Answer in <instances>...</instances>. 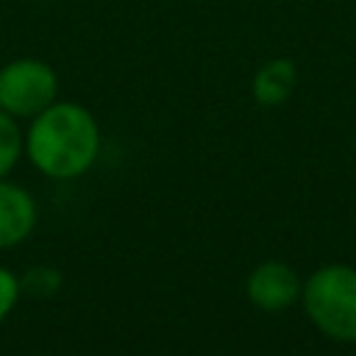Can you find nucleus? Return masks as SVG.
Returning <instances> with one entry per match:
<instances>
[{
	"mask_svg": "<svg viewBox=\"0 0 356 356\" xmlns=\"http://www.w3.org/2000/svg\"><path fill=\"white\" fill-rule=\"evenodd\" d=\"M22 153H25V134L19 128V120H14L0 108V178H6L17 167Z\"/></svg>",
	"mask_w": 356,
	"mask_h": 356,
	"instance_id": "0eeeda50",
	"label": "nucleus"
},
{
	"mask_svg": "<svg viewBox=\"0 0 356 356\" xmlns=\"http://www.w3.org/2000/svg\"><path fill=\"white\" fill-rule=\"evenodd\" d=\"M295 83H298L295 61H289V58H270L253 75L250 92H253V100L259 106H281L295 92Z\"/></svg>",
	"mask_w": 356,
	"mask_h": 356,
	"instance_id": "423d86ee",
	"label": "nucleus"
},
{
	"mask_svg": "<svg viewBox=\"0 0 356 356\" xmlns=\"http://www.w3.org/2000/svg\"><path fill=\"white\" fill-rule=\"evenodd\" d=\"M25 156L31 164L53 178L70 181L89 172L100 156V128L95 114L72 100H56L25 131Z\"/></svg>",
	"mask_w": 356,
	"mask_h": 356,
	"instance_id": "f257e3e1",
	"label": "nucleus"
},
{
	"mask_svg": "<svg viewBox=\"0 0 356 356\" xmlns=\"http://www.w3.org/2000/svg\"><path fill=\"white\" fill-rule=\"evenodd\" d=\"M19 295H22V281L11 270L0 267V323L14 312Z\"/></svg>",
	"mask_w": 356,
	"mask_h": 356,
	"instance_id": "6e6552de",
	"label": "nucleus"
},
{
	"mask_svg": "<svg viewBox=\"0 0 356 356\" xmlns=\"http://www.w3.org/2000/svg\"><path fill=\"white\" fill-rule=\"evenodd\" d=\"M300 289H303V284L295 275V270L284 261H275V259H267V261L256 264L248 273V281H245L248 300L256 309L270 312V314L289 309L300 298Z\"/></svg>",
	"mask_w": 356,
	"mask_h": 356,
	"instance_id": "20e7f679",
	"label": "nucleus"
},
{
	"mask_svg": "<svg viewBox=\"0 0 356 356\" xmlns=\"http://www.w3.org/2000/svg\"><path fill=\"white\" fill-rule=\"evenodd\" d=\"M56 100L58 75L47 61L19 56L0 67V108L14 120H31Z\"/></svg>",
	"mask_w": 356,
	"mask_h": 356,
	"instance_id": "7ed1b4c3",
	"label": "nucleus"
},
{
	"mask_svg": "<svg viewBox=\"0 0 356 356\" xmlns=\"http://www.w3.org/2000/svg\"><path fill=\"white\" fill-rule=\"evenodd\" d=\"M303 309L314 328L334 342H356V270L348 264L317 267L303 289Z\"/></svg>",
	"mask_w": 356,
	"mask_h": 356,
	"instance_id": "f03ea898",
	"label": "nucleus"
},
{
	"mask_svg": "<svg viewBox=\"0 0 356 356\" xmlns=\"http://www.w3.org/2000/svg\"><path fill=\"white\" fill-rule=\"evenodd\" d=\"M36 200L19 184L0 178V250H8L31 236L36 225Z\"/></svg>",
	"mask_w": 356,
	"mask_h": 356,
	"instance_id": "39448f33",
	"label": "nucleus"
}]
</instances>
